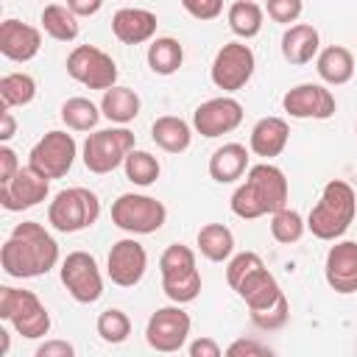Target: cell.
Listing matches in <instances>:
<instances>
[{
    "instance_id": "1",
    "label": "cell",
    "mask_w": 357,
    "mask_h": 357,
    "mask_svg": "<svg viewBox=\"0 0 357 357\" xmlns=\"http://www.w3.org/2000/svg\"><path fill=\"white\" fill-rule=\"evenodd\" d=\"M56 262H59V243L36 220L17 223L0 248V268L14 279L45 276L50 268H56Z\"/></svg>"
},
{
    "instance_id": "2",
    "label": "cell",
    "mask_w": 357,
    "mask_h": 357,
    "mask_svg": "<svg viewBox=\"0 0 357 357\" xmlns=\"http://www.w3.org/2000/svg\"><path fill=\"white\" fill-rule=\"evenodd\" d=\"M287 195L290 187L284 173L271 162H259L248 167L245 181L231 192V212L243 220L273 215L276 209L287 206Z\"/></svg>"
},
{
    "instance_id": "3",
    "label": "cell",
    "mask_w": 357,
    "mask_h": 357,
    "mask_svg": "<svg viewBox=\"0 0 357 357\" xmlns=\"http://www.w3.org/2000/svg\"><path fill=\"white\" fill-rule=\"evenodd\" d=\"M357 215V192L349 181L343 178H332L326 181V187L321 190L318 204L310 209L307 215V229L318 237V240H337L349 231L351 220Z\"/></svg>"
},
{
    "instance_id": "4",
    "label": "cell",
    "mask_w": 357,
    "mask_h": 357,
    "mask_svg": "<svg viewBox=\"0 0 357 357\" xmlns=\"http://www.w3.org/2000/svg\"><path fill=\"white\" fill-rule=\"evenodd\" d=\"M162 290L173 304H190L201 293V273L195 268V251L190 245L173 243L159 257Z\"/></svg>"
},
{
    "instance_id": "5",
    "label": "cell",
    "mask_w": 357,
    "mask_h": 357,
    "mask_svg": "<svg viewBox=\"0 0 357 357\" xmlns=\"http://www.w3.org/2000/svg\"><path fill=\"white\" fill-rule=\"evenodd\" d=\"M0 318L8 321L17 335L36 340L50 332V312L39 301L33 290H20V287H0Z\"/></svg>"
},
{
    "instance_id": "6",
    "label": "cell",
    "mask_w": 357,
    "mask_h": 357,
    "mask_svg": "<svg viewBox=\"0 0 357 357\" xmlns=\"http://www.w3.org/2000/svg\"><path fill=\"white\" fill-rule=\"evenodd\" d=\"M100 218V201L86 187L59 190L47 206V223L61 234H75L89 229Z\"/></svg>"
},
{
    "instance_id": "7",
    "label": "cell",
    "mask_w": 357,
    "mask_h": 357,
    "mask_svg": "<svg viewBox=\"0 0 357 357\" xmlns=\"http://www.w3.org/2000/svg\"><path fill=\"white\" fill-rule=\"evenodd\" d=\"M134 131L128 128H100V131H92L86 134V142H84V151H81V159H84V167L95 176H106L112 173L114 167H120L126 162V156L134 151Z\"/></svg>"
},
{
    "instance_id": "8",
    "label": "cell",
    "mask_w": 357,
    "mask_h": 357,
    "mask_svg": "<svg viewBox=\"0 0 357 357\" xmlns=\"http://www.w3.org/2000/svg\"><path fill=\"white\" fill-rule=\"evenodd\" d=\"M167 209L162 201L139 192H123L112 204V223L128 234H153L165 226Z\"/></svg>"
},
{
    "instance_id": "9",
    "label": "cell",
    "mask_w": 357,
    "mask_h": 357,
    "mask_svg": "<svg viewBox=\"0 0 357 357\" xmlns=\"http://www.w3.org/2000/svg\"><path fill=\"white\" fill-rule=\"evenodd\" d=\"M67 75L86 89H109L117 84V64L95 45H75L67 56Z\"/></svg>"
},
{
    "instance_id": "10",
    "label": "cell",
    "mask_w": 357,
    "mask_h": 357,
    "mask_svg": "<svg viewBox=\"0 0 357 357\" xmlns=\"http://www.w3.org/2000/svg\"><path fill=\"white\" fill-rule=\"evenodd\" d=\"M64 290L78 301V304H95L103 296V276L98 268V259L86 251H73L61 259L59 268Z\"/></svg>"
},
{
    "instance_id": "11",
    "label": "cell",
    "mask_w": 357,
    "mask_h": 357,
    "mask_svg": "<svg viewBox=\"0 0 357 357\" xmlns=\"http://www.w3.org/2000/svg\"><path fill=\"white\" fill-rule=\"evenodd\" d=\"M75 153H78V145H75L73 134L53 128L42 139H36V145L28 153V165L36 173H42L45 178H61L70 173Z\"/></svg>"
},
{
    "instance_id": "12",
    "label": "cell",
    "mask_w": 357,
    "mask_h": 357,
    "mask_svg": "<svg viewBox=\"0 0 357 357\" xmlns=\"http://www.w3.org/2000/svg\"><path fill=\"white\" fill-rule=\"evenodd\" d=\"M254 67H257V59H254V50L245 42H226L215 53L209 75H212V84L218 89L237 92V89H243L251 81Z\"/></svg>"
},
{
    "instance_id": "13",
    "label": "cell",
    "mask_w": 357,
    "mask_h": 357,
    "mask_svg": "<svg viewBox=\"0 0 357 357\" xmlns=\"http://www.w3.org/2000/svg\"><path fill=\"white\" fill-rule=\"evenodd\" d=\"M190 315L176 304V307H159L151 318H148V326H145V340L151 349L162 351V354H173L178 351L187 337H190Z\"/></svg>"
},
{
    "instance_id": "14",
    "label": "cell",
    "mask_w": 357,
    "mask_h": 357,
    "mask_svg": "<svg viewBox=\"0 0 357 357\" xmlns=\"http://www.w3.org/2000/svg\"><path fill=\"white\" fill-rule=\"evenodd\" d=\"M282 109L296 117V120H329L337 109L335 95L324 86V84H296L293 89L284 92L282 98Z\"/></svg>"
},
{
    "instance_id": "15",
    "label": "cell",
    "mask_w": 357,
    "mask_h": 357,
    "mask_svg": "<svg viewBox=\"0 0 357 357\" xmlns=\"http://www.w3.org/2000/svg\"><path fill=\"white\" fill-rule=\"evenodd\" d=\"M243 123V103L237 98L220 95V98H209L204 100L195 112H192V126L201 137H223L231 134L237 126Z\"/></svg>"
},
{
    "instance_id": "16",
    "label": "cell",
    "mask_w": 357,
    "mask_h": 357,
    "mask_svg": "<svg viewBox=\"0 0 357 357\" xmlns=\"http://www.w3.org/2000/svg\"><path fill=\"white\" fill-rule=\"evenodd\" d=\"M148 268V251L134 237H123L112 245L106 259V273L117 287H134L142 282Z\"/></svg>"
},
{
    "instance_id": "17",
    "label": "cell",
    "mask_w": 357,
    "mask_h": 357,
    "mask_svg": "<svg viewBox=\"0 0 357 357\" xmlns=\"http://www.w3.org/2000/svg\"><path fill=\"white\" fill-rule=\"evenodd\" d=\"M47 190H50V178H45L31 165H25L17 170V176L8 184H0V206L8 212L31 209L47 198Z\"/></svg>"
},
{
    "instance_id": "18",
    "label": "cell",
    "mask_w": 357,
    "mask_h": 357,
    "mask_svg": "<svg viewBox=\"0 0 357 357\" xmlns=\"http://www.w3.org/2000/svg\"><path fill=\"white\" fill-rule=\"evenodd\" d=\"M324 276L335 293L340 296L357 293V243L354 240H340L326 251Z\"/></svg>"
},
{
    "instance_id": "19",
    "label": "cell",
    "mask_w": 357,
    "mask_h": 357,
    "mask_svg": "<svg viewBox=\"0 0 357 357\" xmlns=\"http://www.w3.org/2000/svg\"><path fill=\"white\" fill-rule=\"evenodd\" d=\"M42 47V33L39 28L22 22V20H3L0 22V53L8 61H31Z\"/></svg>"
},
{
    "instance_id": "20",
    "label": "cell",
    "mask_w": 357,
    "mask_h": 357,
    "mask_svg": "<svg viewBox=\"0 0 357 357\" xmlns=\"http://www.w3.org/2000/svg\"><path fill=\"white\" fill-rule=\"evenodd\" d=\"M156 14L148 8H120L112 17V33L117 36V42L123 45H142L151 42L156 33Z\"/></svg>"
},
{
    "instance_id": "21",
    "label": "cell",
    "mask_w": 357,
    "mask_h": 357,
    "mask_svg": "<svg viewBox=\"0 0 357 357\" xmlns=\"http://www.w3.org/2000/svg\"><path fill=\"white\" fill-rule=\"evenodd\" d=\"M287 139H290V126L284 117H259L251 128V137H248V148L262 156V159H273L279 156L284 148H287Z\"/></svg>"
},
{
    "instance_id": "22",
    "label": "cell",
    "mask_w": 357,
    "mask_h": 357,
    "mask_svg": "<svg viewBox=\"0 0 357 357\" xmlns=\"http://www.w3.org/2000/svg\"><path fill=\"white\" fill-rule=\"evenodd\" d=\"M234 290H237V296L245 301V307H248L251 312H259V310L276 304L279 296H282V287H279L276 276H273L265 265L257 268V271H251Z\"/></svg>"
},
{
    "instance_id": "23",
    "label": "cell",
    "mask_w": 357,
    "mask_h": 357,
    "mask_svg": "<svg viewBox=\"0 0 357 357\" xmlns=\"http://www.w3.org/2000/svg\"><path fill=\"white\" fill-rule=\"evenodd\" d=\"M321 50V36L315 25L307 22H293L282 33V56L290 64H307L318 56Z\"/></svg>"
},
{
    "instance_id": "24",
    "label": "cell",
    "mask_w": 357,
    "mask_h": 357,
    "mask_svg": "<svg viewBox=\"0 0 357 357\" xmlns=\"http://www.w3.org/2000/svg\"><path fill=\"white\" fill-rule=\"evenodd\" d=\"M248 173V148L240 142H226L209 156V176L218 184H231Z\"/></svg>"
},
{
    "instance_id": "25",
    "label": "cell",
    "mask_w": 357,
    "mask_h": 357,
    "mask_svg": "<svg viewBox=\"0 0 357 357\" xmlns=\"http://www.w3.org/2000/svg\"><path fill=\"white\" fill-rule=\"evenodd\" d=\"M315 70L321 75V81L332 84V86H340V84H349L357 64H354V56L349 47L343 45H329L324 50H318L315 56Z\"/></svg>"
},
{
    "instance_id": "26",
    "label": "cell",
    "mask_w": 357,
    "mask_h": 357,
    "mask_svg": "<svg viewBox=\"0 0 357 357\" xmlns=\"http://www.w3.org/2000/svg\"><path fill=\"white\" fill-rule=\"evenodd\" d=\"M151 139L156 142V148H162L165 153H181L190 148V139H192V131H190V123L176 117V114H162L153 120L151 126Z\"/></svg>"
},
{
    "instance_id": "27",
    "label": "cell",
    "mask_w": 357,
    "mask_h": 357,
    "mask_svg": "<svg viewBox=\"0 0 357 357\" xmlns=\"http://www.w3.org/2000/svg\"><path fill=\"white\" fill-rule=\"evenodd\" d=\"M139 95L131 89V86H109L103 89V98H100V112L106 120L117 123V126H126L131 123L137 114H139Z\"/></svg>"
},
{
    "instance_id": "28",
    "label": "cell",
    "mask_w": 357,
    "mask_h": 357,
    "mask_svg": "<svg viewBox=\"0 0 357 357\" xmlns=\"http://www.w3.org/2000/svg\"><path fill=\"white\" fill-rule=\"evenodd\" d=\"M195 240H198L201 257H206L209 262H223L234 251V234L223 223H204L198 229V237Z\"/></svg>"
},
{
    "instance_id": "29",
    "label": "cell",
    "mask_w": 357,
    "mask_h": 357,
    "mask_svg": "<svg viewBox=\"0 0 357 357\" xmlns=\"http://www.w3.org/2000/svg\"><path fill=\"white\" fill-rule=\"evenodd\" d=\"M39 22H42L45 33L56 42H73L78 36V14L70 6H61V3L45 6Z\"/></svg>"
},
{
    "instance_id": "30",
    "label": "cell",
    "mask_w": 357,
    "mask_h": 357,
    "mask_svg": "<svg viewBox=\"0 0 357 357\" xmlns=\"http://www.w3.org/2000/svg\"><path fill=\"white\" fill-rule=\"evenodd\" d=\"M184 64V47L173 36H156L148 45V67L156 75H173Z\"/></svg>"
},
{
    "instance_id": "31",
    "label": "cell",
    "mask_w": 357,
    "mask_h": 357,
    "mask_svg": "<svg viewBox=\"0 0 357 357\" xmlns=\"http://www.w3.org/2000/svg\"><path fill=\"white\" fill-rule=\"evenodd\" d=\"M262 6L254 3V0H234L226 11V20H229V28L234 36L240 39H254L259 31H262Z\"/></svg>"
},
{
    "instance_id": "32",
    "label": "cell",
    "mask_w": 357,
    "mask_h": 357,
    "mask_svg": "<svg viewBox=\"0 0 357 357\" xmlns=\"http://www.w3.org/2000/svg\"><path fill=\"white\" fill-rule=\"evenodd\" d=\"M100 106H95L89 98H67L61 103V123L70 131H92L100 120Z\"/></svg>"
},
{
    "instance_id": "33",
    "label": "cell",
    "mask_w": 357,
    "mask_h": 357,
    "mask_svg": "<svg viewBox=\"0 0 357 357\" xmlns=\"http://www.w3.org/2000/svg\"><path fill=\"white\" fill-rule=\"evenodd\" d=\"M36 98V81L28 73H6L0 78V103L3 106H28Z\"/></svg>"
},
{
    "instance_id": "34",
    "label": "cell",
    "mask_w": 357,
    "mask_h": 357,
    "mask_svg": "<svg viewBox=\"0 0 357 357\" xmlns=\"http://www.w3.org/2000/svg\"><path fill=\"white\" fill-rule=\"evenodd\" d=\"M123 167H126V178L134 181V184H139V187H151V184L159 178V173H162L159 159H156L153 153H148V151H137V148L126 156Z\"/></svg>"
},
{
    "instance_id": "35",
    "label": "cell",
    "mask_w": 357,
    "mask_h": 357,
    "mask_svg": "<svg viewBox=\"0 0 357 357\" xmlns=\"http://www.w3.org/2000/svg\"><path fill=\"white\" fill-rule=\"evenodd\" d=\"M304 229H307V220L296 209H290V206H282V209H276L271 215V237L276 243H282V245L298 243Z\"/></svg>"
},
{
    "instance_id": "36",
    "label": "cell",
    "mask_w": 357,
    "mask_h": 357,
    "mask_svg": "<svg viewBox=\"0 0 357 357\" xmlns=\"http://www.w3.org/2000/svg\"><path fill=\"white\" fill-rule=\"evenodd\" d=\"M95 329H98V335H100L103 343L117 346V343H123V340L131 335V318H128L123 310L109 307V310H103V312L98 315Z\"/></svg>"
},
{
    "instance_id": "37",
    "label": "cell",
    "mask_w": 357,
    "mask_h": 357,
    "mask_svg": "<svg viewBox=\"0 0 357 357\" xmlns=\"http://www.w3.org/2000/svg\"><path fill=\"white\" fill-rule=\"evenodd\" d=\"M265 262H262V257L257 254V251H240V254H234V257H229V265H226V282H229V287L234 290L251 271H257V268H262Z\"/></svg>"
},
{
    "instance_id": "38",
    "label": "cell",
    "mask_w": 357,
    "mask_h": 357,
    "mask_svg": "<svg viewBox=\"0 0 357 357\" xmlns=\"http://www.w3.org/2000/svg\"><path fill=\"white\" fill-rule=\"evenodd\" d=\"M287 318H290V304H287V296H284V293L279 296L276 304H271V307H265V310H259V312H251V321H254L259 329H268V332L284 326Z\"/></svg>"
},
{
    "instance_id": "39",
    "label": "cell",
    "mask_w": 357,
    "mask_h": 357,
    "mask_svg": "<svg viewBox=\"0 0 357 357\" xmlns=\"http://www.w3.org/2000/svg\"><path fill=\"white\" fill-rule=\"evenodd\" d=\"M265 11H268V17H271L273 22L290 25V22H296V20L301 17L304 3H301V0H265Z\"/></svg>"
},
{
    "instance_id": "40",
    "label": "cell",
    "mask_w": 357,
    "mask_h": 357,
    "mask_svg": "<svg viewBox=\"0 0 357 357\" xmlns=\"http://www.w3.org/2000/svg\"><path fill=\"white\" fill-rule=\"evenodd\" d=\"M181 8L192 20L209 22V20H218L223 14V0H181Z\"/></svg>"
},
{
    "instance_id": "41",
    "label": "cell",
    "mask_w": 357,
    "mask_h": 357,
    "mask_svg": "<svg viewBox=\"0 0 357 357\" xmlns=\"http://www.w3.org/2000/svg\"><path fill=\"white\" fill-rule=\"evenodd\" d=\"M226 354H229V357H268V354H273V351H271V346H265V343H259V340H245V337H240V340H234V343L226 349Z\"/></svg>"
},
{
    "instance_id": "42",
    "label": "cell",
    "mask_w": 357,
    "mask_h": 357,
    "mask_svg": "<svg viewBox=\"0 0 357 357\" xmlns=\"http://www.w3.org/2000/svg\"><path fill=\"white\" fill-rule=\"evenodd\" d=\"M20 167H22V165H20L17 153H14L8 145H0V184H8V181L17 176Z\"/></svg>"
},
{
    "instance_id": "43",
    "label": "cell",
    "mask_w": 357,
    "mask_h": 357,
    "mask_svg": "<svg viewBox=\"0 0 357 357\" xmlns=\"http://www.w3.org/2000/svg\"><path fill=\"white\" fill-rule=\"evenodd\" d=\"M36 357H75V346L67 340H45L36 349Z\"/></svg>"
},
{
    "instance_id": "44",
    "label": "cell",
    "mask_w": 357,
    "mask_h": 357,
    "mask_svg": "<svg viewBox=\"0 0 357 357\" xmlns=\"http://www.w3.org/2000/svg\"><path fill=\"white\" fill-rule=\"evenodd\" d=\"M187 354L190 357H220V346L212 337H198L187 346Z\"/></svg>"
},
{
    "instance_id": "45",
    "label": "cell",
    "mask_w": 357,
    "mask_h": 357,
    "mask_svg": "<svg viewBox=\"0 0 357 357\" xmlns=\"http://www.w3.org/2000/svg\"><path fill=\"white\" fill-rule=\"evenodd\" d=\"M17 134V120L8 112V106H0V142H8Z\"/></svg>"
},
{
    "instance_id": "46",
    "label": "cell",
    "mask_w": 357,
    "mask_h": 357,
    "mask_svg": "<svg viewBox=\"0 0 357 357\" xmlns=\"http://www.w3.org/2000/svg\"><path fill=\"white\" fill-rule=\"evenodd\" d=\"M67 6H70L78 17H92V14H98V11H100L103 0H67Z\"/></svg>"
},
{
    "instance_id": "47",
    "label": "cell",
    "mask_w": 357,
    "mask_h": 357,
    "mask_svg": "<svg viewBox=\"0 0 357 357\" xmlns=\"http://www.w3.org/2000/svg\"><path fill=\"white\" fill-rule=\"evenodd\" d=\"M8 351V332L6 329H0V357Z\"/></svg>"
},
{
    "instance_id": "48",
    "label": "cell",
    "mask_w": 357,
    "mask_h": 357,
    "mask_svg": "<svg viewBox=\"0 0 357 357\" xmlns=\"http://www.w3.org/2000/svg\"><path fill=\"white\" fill-rule=\"evenodd\" d=\"M354 137H357V123H354Z\"/></svg>"
},
{
    "instance_id": "49",
    "label": "cell",
    "mask_w": 357,
    "mask_h": 357,
    "mask_svg": "<svg viewBox=\"0 0 357 357\" xmlns=\"http://www.w3.org/2000/svg\"><path fill=\"white\" fill-rule=\"evenodd\" d=\"M254 3H257V0H254Z\"/></svg>"
}]
</instances>
